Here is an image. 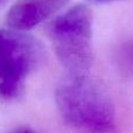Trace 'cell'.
<instances>
[{"mask_svg": "<svg viewBox=\"0 0 133 133\" xmlns=\"http://www.w3.org/2000/svg\"><path fill=\"white\" fill-rule=\"evenodd\" d=\"M43 47L18 29H0V96H18L28 75L43 61Z\"/></svg>", "mask_w": 133, "mask_h": 133, "instance_id": "obj_3", "label": "cell"}, {"mask_svg": "<svg viewBox=\"0 0 133 133\" xmlns=\"http://www.w3.org/2000/svg\"><path fill=\"white\" fill-rule=\"evenodd\" d=\"M91 2L95 4H105V2H111V1H116V0H89Z\"/></svg>", "mask_w": 133, "mask_h": 133, "instance_id": "obj_5", "label": "cell"}, {"mask_svg": "<svg viewBox=\"0 0 133 133\" xmlns=\"http://www.w3.org/2000/svg\"><path fill=\"white\" fill-rule=\"evenodd\" d=\"M47 33L58 60L71 74H85L94 61L91 47L92 13L76 5L55 18Z\"/></svg>", "mask_w": 133, "mask_h": 133, "instance_id": "obj_2", "label": "cell"}, {"mask_svg": "<svg viewBox=\"0 0 133 133\" xmlns=\"http://www.w3.org/2000/svg\"><path fill=\"white\" fill-rule=\"evenodd\" d=\"M56 104L66 124L83 133H115L116 110L97 81L71 74L56 89Z\"/></svg>", "mask_w": 133, "mask_h": 133, "instance_id": "obj_1", "label": "cell"}, {"mask_svg": "<svg viewBox=\"0 0 133 133\" xmlns=\"http://www.w3.org/2000/svg\"><path fill=\"white\" fill-rule=\"evenodd\" d=\"M69 0H18L6 16L8 26L18 30H29L61 9Z\"/></svg>", "mask_w": 133, "mask_h": 133, "instance_id": "obj_4", "label": "cell"}, {"mask_svg": "<svg viewBox=\"0 0 133 133\" xmlns=\"http://www.w3.org/2000/svg\"><path fill=\"white\" fill-rule=\"evenodd\" d=\"M18 133H32V132H29V131H22V132H18Z\"/></svg>", "mask_w": 133, "mask_h": 133, "instance_id": "obj_6", "label": "cell"}]
</instances>
